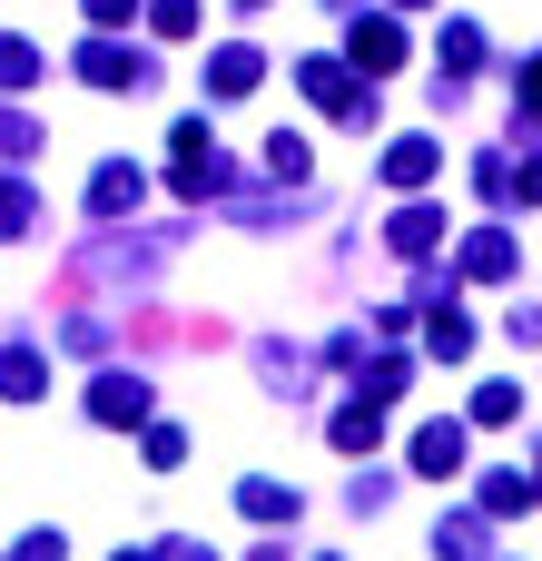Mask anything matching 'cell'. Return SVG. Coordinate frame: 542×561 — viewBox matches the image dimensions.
Instances as JSON below:
<instances>
[{"label": "cell", "mask_w": 542, "mask_h": 561, "mask_svg": "<svg viewBox=\"0 0 542 561\" xmlns=\"http://www.w3.org/2000/svg\"><path fill=\"white\" fill-rule=\"evenodd\" d=\"M434 168H444L434 138H395V148H385V187H434Z\"/></svg>", "instance_id": "obj_1"}, {"label": "cell", "mask_w": 542, "mask_h": 561, "mask_svg": "<svg viewBox=\"0 0 542 561\" xmlns=\"http://www.w3.org/2000/svg\"><path fill=\"white\" fill-rule=\"evenodd\" d=\"M89 414H99V424H138V414H148V385H138V375H99V385H89Z\"/></svg>", "instance_id": "obj_2"}, {"label": "cell", "mask_w": 542, "mask_h": 561, "mask_svg": "<svg viewBox=\"0 0 542 561\" xmlns=\"http://www.w3.org/2000/svg\"><path fill=\"white\" fill-rule=\"evenodd\" d=\"M415 473H464V424H415Z\"/></svg>", "instance_id": "obj_3"}, {"label": "cell", "mask_w": 542, "mask_h": 561, "mask_svg": "<svg viewBox=\"0 0 542 561\" xmlns=\"http://www.w3.org/2000/svg\"><path fill=\"white\" fill-rule=\"evenodd\" d=\"M355 69H405V30L395 20H355Z\"/></svg>", "instance_id": "obj_4"}, {"label": "cell", "mask_w": 542, "mask_h": 561, "mask_svg": "<svg viewBox=\"0 0 542 561\" xmlns=\"http://www.w3.org/2000/svg\"><path fill=\"white\" fill-rule=\"evenodd\" d=\"M79 69H89V89H138V79H148V69H138L128 49H109V39H89V49H79Z\"/></svg>", "instance_id": "obj_5"}, {"label": "cell", "mask_w": 542, "mask_h": 561, "mask_svg": "<svg viewBox=\"0 0 542 561\" xmlns=\"http://www.w3.org/2000/svg\"><path fill=\"white\" fill-rule=\"evenodd\" d=\"M464 276H484V286H494V276H513V237H504V227H474V247H464Z\"/></svg>", "instance_id": "obj_6"}, {"label": "cell", "mask_w": 542, "mask_h": 561, "mask_svg": "<svg viewBox=\"0 0 542 561\" xmlns=\"http://www.w3.org/2000/svg\"><path fill=\"white\" fill-rule=\"evenodd\" d=\"M207 89H217V99H247V89H257V49H217V59H207Z\"/></svg>", "instance_id": "obj_7"}, {"label": "cell", "mask_w": 542, "mask_h": 561, "mask_svg": "<svg viewBox=\"0 0 542 561\" xmlns=\"http://www.w3.org/2000/svg\"><path fill=\"white\" fill-rule=\"evenodd\" d=\"M434 237H444V207H405V217H395V247H405V256H425Z\"/></svg>", "instance_id": "obj_8"}, {"label": "cell", "mask_w": 542, "mask_h": 561, "mask_svg": "<svg viewBox=\"0 0 542 561\" xmlns=\"http://www.w3.org/2000/svg\"><path fill=\"white\" fill-rule=\"evenodd\" d=\"M0 394H10V404H39V355H30V345L0 355Z\"/></svg>", "instance_id": "obj_9"}, {"label": "cell", "mask_w": 542, "mask_h": 561, "mask_svg": "<svg viewBox=\"0 0 542 561\" xmlns=\"http://www.w3.org/2000/svg\"><path fill=\"white\" fill-rule=\"evenodd\" d=\"M425 345H434L444 365H464V355H474V325H464V316H434V335H425Z\"/></svg>", "instance_id": "obj_10"}, {"label": "cell", "mask_w": 542, "mask_h": 561, "mask_svg": "<svg viewBox=\"0 0 542 561\" xmlns=\"http://www.w3.org/2000/svg\"><path fill=\"white\" fill-rule=\"evenodd\" d=\"M375 434H385V424H375V404H346V414H336V444H346V454H365Z\"/></svg>", "instance_id": "obj_11"}, {"label": "cell", "mask_w": 542, "mask_h": 561, "mask_svg": "<svg viewBox=\"0 0 542 561\" xmlns=\"http://www.w3.org/2000/svg\"><path fill=\"white\" fill-rule=\"evenodd\" d=\"M267 168H276V178H306V138L276 128V138H267Z\"/></svg>", "instance_id": "obj_12"}, {"label": "cell", "mask_w": 542, "mask_h": 561, "mask_svg": "<svg viewBox=\"0 0 542 561\" xmlns=\"http://www.w3.org/2000/svg\"><path fill=\"white\" fill-rule=\"evenodd\" d=\"M474 414H484V424H513L523 394H513V385H474Z\"/></svg>", "instance_id": "obj_13"}, {"label": "cell", "mask_w": 542, "mask_h": 561, "mask_svg": "<svg viewBox=\"0 0 542 561\" xmlns=\"http://www.w3.org/2000/svg\"><path fill=\"white\" fill-rule=\"evenodd\" d=\"M474 59H484V39H474V20H454L444 30V69H474Z\"/></svg>", "instance_id": "obj_14"}, {"label": "cell", "mask_w": 542, "mask_h": 561, "mask_svg": "<svg viewBox=\"0 0 542 561\" xmlns=\"http://www.w3.org/2000/svg\"><path fill=\"white\" fill-rule=\"evenodd\" d=\"M523 503H533V483H513V473H494V483H484V513H523Z\"/></svg>", "instance_id": "obj_15"}, {"label": "cell", "mask_w": 542, "mask_h": 561, "mask_svg": "<svg viewBox=\"0 0 542 561\" xmlns=\"http://www.w3.org/2000/svg\"><path fill=\"white\" fill-rule=\"evenodd\" d=\"M30 69H39L30 39H0V89H30Z\"/></svg>", "instance_id": "obj_16"}, {"label": "cell", "mask_w": 542, "mask_h": 561, "mask_svg": "<svg viewBox=\"0 0 542 561\" xmlns=\"http://www.w3.org/2000/svg\"><path fill=\"white\" fill-rule=\"evenodd\" d=\"M128 10H138V0H89V20H99V30H118Z\"/></svg>", "instance_id": "obj_17"}, {"label": "cell", "mask_w": 542, "mask_h": 561, "mask_svg": "<svg viewBox=\"0 0 542 561\" xmlns=\"http://www.w3.org/2000/svg\"><path fill=\"white\" fill-rule=\"evenodd\" d=\"M523 108H542V49L523 59Z\"/></svg>", "instance_id": "obj_18"}, {"label": "cell", "mask_w": 542, "mask_h": 561, "mask_svg": "<svg viewBox=\"0 0 542 561\" xmlns=\"http://www.w3.org/2000/svg\"><path fill=\"white\" fill-rule=\"evenodd\" d=\"M523 207H542V168H533V178H523Z\"/></svg>", "instance_id": "obj_19"}, {"label": "cell", "mask_w": 542, "mask_h": 561, "mask_svg": "<svg viewBox=\"0 0 542 561\" xmlns=\"http://www.w3.org/2000/svg\"><path fill=\"white\" fill-rule=\"evenodd\" d=\"M395 10H425V0H395Z\"/></svg>", "instance_id": "obj_20"}, {"label": "cell", "mask_w": 542, "mask_h": 561, "mask_svg": "<svg viewBox=\"0 0 542 561\" xmlns=\"http://www.w3.org/2000/svg\"><path fill=\"white\" fill-rule=\"evenodd\" d=\"M247 10H257V0H247Z\"/></svg>", "instance_id": "obj_21"}, {"label": "cell", "mask_w": 542, "mask_h": 561, "mask_svg": "<svg viewBox=\"0 0 542 561\" xmlns=\"http://www.w3.org/2000/svg\"><path fill=\"white\" fill-rule=\"evenodd\" d=\"M533 493H542V483H533Z\"/></svg>", "instance_id": "obj_22"}]
</instances>
